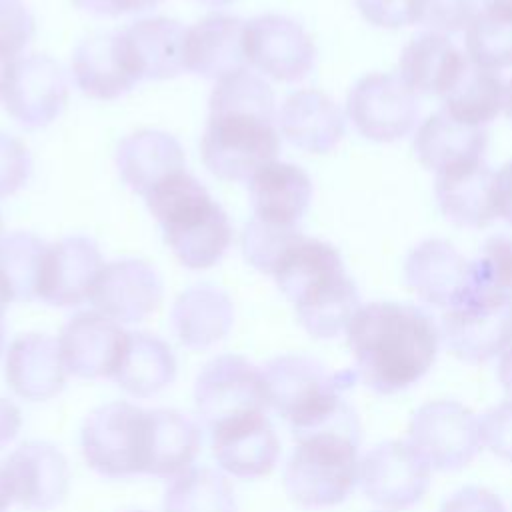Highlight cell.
Returning a JSON list of instances; mask_svg holds the SVG:
<instances>
[{
  "instance_id": "6da1fadb",
  "label": "cell",
  "mask_w": 512,
  "mask_h": 512,
  "mask_svg": "<svg viewBox=\"0 0 512 512\" xmlns=\"http://www.w3.org/2000/svg\"><path fill=\"white\" fill-rule=\"evenodd\" d=\"M360 380L378 394L416 384L436 362L440 328L434 318L404 302L362 304L346 326Z\"/></svg>"
},
{
  "instance_id": "7a4b0ae2",
  "label": "cell",
  "mask_w": 512,
  "mask_h": 512,
  "mask_svg": "<svg viewBox=\"0 0 512 512\" xmlns=\"http://www.w3.org/2000/svg\"><path fill=\"white\" fill-rule=\"evenodd\" d=\"M200 150L204 166L230 182L248 180L276 160L280 134L274 126V92L260 76L242 68L218 80Z\"/></svg>"
},
{
  "instance_id": "3957f363",
  "label": "cell",
  "mask_w": 512,
  "mask_h": 512,
  "mask_svg": "<svg viewBox=\"0 0 512 512\" xmlns=\"http://www.w3.org/2000/svg\"><path fill=\"white\" fill-rule=\"evenodd\" d=\"M272 276L280 292L292 302L302 328L314 338L338 336L362 306L340 252L302 232L280 254Z\"/></svg>"
},
{
  "instance_id": "277c9868",
  "label": "cell",
  "mask_w": 512,
  "mask_h": 512,
  "mask_svg": "<svg viewBox=\"0 0 512 512\" xmlns=\"http://www.w3.org/2000/svg\"><path fill=\"white\" fill-rule=\"evenodd\" d=\"M174 256L192 270L214 266L232 242L226 212L186 170L160 180L144 194Z\"/></svg>"
},
{
  "instance_id": "5b68a950",
  "label": "cell",
  "mask_w": 512,
  "mask_h": 512,
  "mask_svg": "<svg viewBox=\"0 0 512 512\" xmlns=\"http://www.w3.org/2000/svg\"><path fill=\"white\" fill-rule=\"evenodd\" d=\"M294 438L282 478L288 498L300 508H328L344 502L360 474L354 416Z\"/></svg>"
},
{
  "instance_id": "8992f818",
  "label": "cell",
  "mask_w": 512,
  "mask_h": 512,
  "mask_svg": "<svg viewBox=\"0 0 512 512\" xmlns=\"http://www.w3.org/2000/svg\"><path fill=\"white\" fill-rule=\"evenodd\" d=\"M260 370L268 408L290 426L294 436L352 416L344 402L348 374H336L320 360L304 354L276 356Z\"/></svg>"
},
{
  "instance_id": "52a82bcc",
  "label": "cell",
  "mask_w": 512,
  "mask_h": 512,
  "mask_svg": "<svg viewBox=\"0 0 512 512\" xmlns=\"http://www.w3.org/2000/svg\"><path fill=\"white\" fill-rule=\"evenodd\" d=\"M84 462L106 478L148 474L150 410L116 400L94 408L80 428Z\"/></svg>"
},
{
  "instance_id": "ba28073f",
  "label": "cell",
  "mask_w": 512,
  "mask_h": 512,
  "mask_svg": "<svg viewBox=\"0 0 512 512\" xmlns=\"http://www.w3.org/2000/svg\"><path fill=\"white\" fill-rule=\"evenodd\" d=\"M194 406L206 430L266 412L262 370L240 354H220L198 372Z\"/></svg>"
},
{
  "instance_id": "9c48e42d",
  "label": "cell",
  "mask_w": 512,
  "mask_h": 512,
  "mask_svg": "<svg viewBox=\"0 0 512 512\" xmlns=\"http://www.w3.org/2000/svg\"><path fill=\"white\" fill-rule=\"evenodd\" d=\"M408 442L432 470H460L482 446L480 418L462 402L430 400L412 414Z\"/></svg>"
},
{
  "instance_id": "30bf717a",
  "label": "cell",
  "mask_w": 512,
  "mask_h": 512,
  "mask_svg": "<svg viewBox=\"0 0 512 512\" xmlns=\"http://www.w3.org/2000/svg\"><path fill=\"white\" fill-rule=\"evenodd\" d=\"M346 114L366 140L388 144L418 128V96L392 72H370L348 92Z\"/></svg>"
},
{
  "instance_id": "8fae6325",
  "label": "cell",
  "mask_w": 512,
  "mask_h": 512,
  "mask_svg": "<svg viewBox=\"0 0 512 512\" xmlns=\"http://www.w3.org/2000/svg\"><path fill=\"white\" fill-rule=\"evenodd\" d=\"M440 338L446 348L468 364L500 356L512 344V300L496 294H472L444 310Z\"/></svg>"
},
{
  "instance_id": "7c38bea8",
  "label": "cell",
  "mask_w": 512,
  "mask_h": 512,
  "mask_svg": "<svg viewBox=\"0 0 512 512\" xmlns=\"http://www.w3.org/2000/svg\"><path fill=\"white\" fill-rule=\"evenodd\" d=\"M430 464L408 440H386L360 458L358 482L370 502L388 512H400L426 494Z\"/></svg>"
},
{
  "instance_id": "4fadbf2b",
  "label": "cell",
  "mask_w": 512,
  "mask_h": 512,
  "mask_svg": "<svg viewBox=\"0 0 512 512\" xmlns=\"http://www.w3.org/2000/svg\"><path fill=\"white\" fill-rule=\"evenodd\" d=\"M244 58L280 82H298L316 62V46L302 24L280 14H260L244 22Z\"/></svg>"
},
{
  "instance_id": "5bb4252c",
  "label": "cell",
  "mask_w": 512,
  "mask_h": 512,
  "mask_svg": "<svg viewBox=\"0 0 512 512\" xmlns=\"http://www.w3.org/2000/svg\"><path fill=\"white\" fill-rule=\"evenodd\" d=\"M0 98L16 122L26 128H42L64 110L68 80L60 64L50 56L14 58L6 70Z\"/></svg>"
},
{
  "instance_id": "9a60e30c",
  "label": "cell",
  "mask_w": 512,
  "mask_h": 512,
  "mask_svg": "<svg viewBox=\"0 0 512 512\" xmlns=\"http://www.w3.org/2000/svg\"><path fill=\"white\" fill-rule=\"evenodd\" d=\"M404 280L422 302L444 310L476 292L472 260L442 238H426L408 252Z\"/></svg>"
},
{
  "instance_id": "2e32d148",
  "label": "cell",
  "mask_w": 512,
  "mask_h": 512,
  "mask_svg": "<svg viewBox=\"0 0 512 512\" xmlns=\"http://www.w3.org/2000/svg\"><path fill=\"white\" fill-rule=\"evenodd\" d=\"M128 342V332L112 318L86 310L74 314L58 336V350L68 374L84 380L114 378Z\"/></svg>"
},
{
  "instance_id": "e0dca14e",
  "label": "cell",
  "mask_w": 512,
  "mask_h": 512,
  "mask_svg": "<svg viewBox=\"0 0 512 512\" xmlns=\"http://www.w3.org/2000/svg\"><path fill=\"white\" fill-rule=\"evenodd\" d=\"M102 268V254L92 238L66 236L42 254L36 298L50 306H78L90 300Z\"/></svg>"
},
{
  "instance_id": "ac0fdd59",
  "label": "cell",
  "mask_w": 512,
  "mask_h": 512,
  "mask_svg": "<svg viewBox=\"0 0 512 512\" xmlns=\"http://www.w3.org/2000/svg\"><path fill=\"white\" fill-rule=\"evenodd\" d=\"M14 502L26 510L46 512L56 508L68 494L70 470L64 454L50 442H22L6 460Z\"/></svg>"
},
{
  "instance_id": "d6986e66",
  "label": "cell",
  "mask_w": 512,
  "mask_h": 512,
  "mask_svg": "<svg viewBox=\"0 0 512 512\" xmlns=\"http://www.w3.org/2000/svg\"><path fill=\"white\" fill-rule=\"evenodd\" d=\"M90 300L96 312L118 324L142 322L158 308L162 300V282L150 264L124 258L104 264Z\"/></svg>"
},
{
  "instance_id": "ffe728a7",
  "label": "cell",
  "mask_w": 512,
  "mask_h": 512,
  "mask_svg": "<svg viewBox=\"0 0 512 512\" xmlns=\"http://www.w3.org/2000/svg\"><path fill=\"white\" fill-rule=\"evenodd\" d=\"M208 434L216 464L234 478H262L278 462L280 440L266 412L228 422Z\"/></svg>"
},
{
  "instance_id": "44dd1931",
  "label": "cell",
  "mask_w": 512,
  "mask_h": 512,
  "mask_svg": "<svg viewBox=\"0 0 512 512\" xmlns=\"http://www.w3.org/2000/svg\"><path fill=\"white\" fill-rule=\"evenodd\" d=\"M496 172L484 158L460 162L436 174L434 194L446 220L460 228H486L496 214Z\"/></svg>"
},
{
  "instance_id": "7402d4cb",
  "label": "cell",
  "mask_w": 512,
  "mask_h": 512,
  "mask_svg": "<svg viewBox=\"0 0 512 512\" xmlns=\"http://www.w3.org/2000/svg\"><path fill=\"white\" fill-rule=\"evenodd\" d=\"M4 376L22 400L44 402L58 396L68 380L58 340L38 332L20 334L8 346Z\"/></svg>"
},
{
  "instance_id": "603a6c76",
  "label": "cell",
  "mask_w": 512,
  "mask_h": 512,
  "mask_svg": "<svg viewBox=\"0 0 512 512\" xmlns=\"http://www.w3.org/2000/svg\"><path fill=\"white\" fill-rule=\"evenodd\" d=\"M186 30L164 16L142 18L120 32V44L136 80H164L184 68Z\"/></svg>"
},
{
  "instance_id": "cb8c5ba5",
  "label": "cell",
  "mask_w": 512,
  "mask_h": 512,
  "mask_svg": "<svg viewBox=\"0 0 512 512\" xmlns=\"http://www.w3.org/2000/svg\"><path fill=\"white\" fill-rule=\"evenodd\" d=\"M468 64V56L446 34L424 30L402 48L398 76L416 96L444 98Z\"/></svg>"
},
{
  "instance_id": "d4e9b609",
  "label": "cell",
  "mask_w": 512,
  "mask_h": 512,
  "mask_svg": "<svg viewBox=\"0 0 512 512\" xmlns=\"http://www.w3.org/2000/svg\"><path fill=\"white\" fill-rule=\"evenodd\" d=\"M280 132L296 148L310 154L332 152L344 136V114L324 92L304 88L292 92L280 108Z\"/></svg>"
},
{
  "instance_id": "484cf974",
  "label": "cell",
  "mask_w": 512,
  "mask_h": 512,
  "mask_svg": "<svg viewBox=\"0 0 512 512\" xmlns=\"http://www.w3.org/2000/svg\"><path fill=\"white\" fill-rule=\"evenodd\" d=\"M244 22L230 14H208L186 30L184 68L204 78H224L244 68Z\"/></svg>"
},
{
  "instance_id": "4316f807",
  "label": "cell",
  "mask_w": 512,
  "mask_h": 512,
  "mask_svg": "<svg viewBox=\"0 0 512 512\" xmlns=\"http://www.w3.org/2000/svg\"><path fill=\"white\" fill-rule=\"evenodd\" d=\"M250 200L254 218L294 228L312 200V180L296 164L270 162L250 178Z\"/></svg>"
},
{
  "instance_id": "83f0119b",
  "label": "cell",
  "mask_w": 512,
  "mask_h": 512,
  "mask_svg": "<svg viewBox=\"0 0 512 512\" xmlns=\"http://www.w3.org/2000/svg\"><path fill=\"white\" fill-rule=\"evenodd\" d=\"M72 74L80 92L96 100L120 98L138 82L124 58L120 32L84 38L74 50Z\"/></svg>"
},
{
  "instance_id": "f1b7e54d",
  "label": "cell",
  "mask_w": 512,
  "mask_h": 512,
  "mask_svg": "<svg viewBox=\"0 0 512 512\" xmlns=\"http://www.w3.org/2000/svg\"><path fill=\"white\" fill-rule=\"evenodd\" d=\"M234 322V306L228 294L212 284L184 290L172 308L176 338L192 350H204L226 338Z\"/></svg>"
},
{
  "instance_id": "f546056e",
  "label": "cell",
  "mask_w": 512,
  "mask_h": 512,
  "mask_svg": "<svg viewBox=\"0 0 512 512\" xmlns=\"http://www.w3.org/2000/svg\"><path fill=\"white\" fill-rule=\"evenodd\" d=\"M488 134L484 128L460 124L444 110L430 114L414 132L412 148L418 162L438 174L460 162L484 158Z\"/></svg>"
},
{
  "instance_id": "4dcf8cb0",
  "label": "cell",
  "mask_w": 512,
  "mask_h": 512,
  "mask_svg": "<svg viewBox=\"0 0 512 512\" xmlns=\"http://www.w3.org/2000/svg\"><path fill=\"white\" fill-rule=\"evenodd\" d=\"M184 162L178 140L158 130H140L126 136L116 152L122 180L142 196L166 176L184 170Z\"/></svg>"
},
{
  "instance_id": "1f68e13d",
  "label": "cell",
  "mask_w": 512,
  "mask_h": 512,
  "mask_svg": "<svg viewBox=\"0 0 512 512\" xmlns=\"http://www.w3.org/2000/svg\"><path fill=\"white\" fill-rule=\"evenodd\" d=\"M176 378L172 348L148 332H128L122 362L114 382L134 398H150L170 386Z\"/></svg>"
},
{
  "instance_id": "d6a6232c",
  "label": "cell",
  "mask_w": 512,
  "mask_h": 512,
  "mask_svg": "<svg viewBox=\"0 0 512 512\" xmlns=\"http://www.w3.org/2000/svg\"><path fill=\"white\" fill-rule=\"evenodd\" d=\"M202 446L200 426L186 414L172 408L150 410V460L148 474L176 478L192 468Z\"/></svg>"
},
{
  "instance_id": "836d02e7",
  "label": "cell",
  "mask_w": 512,
  "mask_h": 512,
  "mask_svg": "<svg viewBox=\"0 0 512 512\" xmlns=\"http://www.w3.org/2000/svg\"><path fill=\"white\" fill-rule=\"evenodd\" d=\"M464 46L470 64L478 68L490 72L512 68V2L482 0L464 30Z\"/></svg>"
},
{
  "instance_id": "e575fe53",
  "label": "cell",
  "mask_w": 512,
  "mask_h": 512,
  "mask_svg": "<svg viewBox=\"0 0 512 512\" xmlns=\"http://www.w3.org/2000/svg\"><path fill=\"white\" fill-rule=\"evenodd\" d=\"M506 104V82L498 72L468 64L456 86L442 98V110L472 128L490 124Z\"/></svg>"
},
{
  "instance_id": "d590c367",
  "label": "cell",
  "mask_w": 512,
  "mask_h": 512,
  "mask_svg": "<svg viewBox=\"0 0 512 512\" xmlns=\"http://www.w3.org/2000/svg\"><path fill=\"white\" fill-rule=\"evenodd\" d=\"M162 512H238V506L222 472L194 466L172 478L164 492Z\"/></svg>"
},
{
  "instance_id": "8d00e7d4",
  "label": "cell",
  "mask_w": 512,
  "mask_h": 512,
  "mask_svg": "<svg viewBox=\"0 0 512 512\" xmlns=\"http://www.w3.org/2000/svg\"><path fill=\"white\" fill-rule=\"evenodd\" d=\"M46 244L28 232L0 238V272L12 288L14 300H34L40 262Z\"/></svg>"
},
{
  "instance_id": "74e56055",
  "label": "cell",
  "mask_w": 512,
  "mask_h": 512,
  "mask_svg": "<svg viewBox=\"0 0 512 512\" xmlns=\"http://www.w3.org/2000/svg\"><path fill=\"white\" fill-rule=\"evenodd\" d=\"M476 292L474 294H496L512 300V236L496 234L490 236L480 254L472 260Z\"/></svg>"
},
{
  "instance_id": "f35d334b",
  "label": "cell",
  "mask_w": 512,
  "mask_h": 512,
  "mask_svg": "<svg viewBox=\"0 0 512 512\" xmlns=\"http://www.w3.org/2000/svg\"><path fill=\"white\" fill-rule=\"evenodd\" d=\"M296 234V228H282L252 218L242 232V252L256 270L272 274L274 264Z\"/></svg>"
},
{
  "instance_id": "ab89813d",
  "label": "cell",
  "mask_w": 512,
  "mask_h": 512,
  "mask_svg": "<svg viewBox=\"0 0 512 512\" xmlns=\"http://www.w3.org/2000/svg\"><path fill=\"white\" fill-rule=\"evenodd\" d=\"M478 8V0H422L418 24L446 36L456 34L468 28Z\"/></svg>"
},
{
  "instance_id": "60d3db41",
  "label": "cell",
  "mask_w": 512,
  "mask_h": 512,
  "mask_svg": "<svg viewBox=\"0 0 512 512\" xmlns=\"http://www.w3.org/2000/svg\"><path fill=\"white\" fill-rule=\"evenodd\" d=\"M34 16L22 0H0V56L14 60L34 34Z\"/></svg>"
},
{
  "instance_id": "b9f144b4",
  "label": "cell",
  "mask_w": 512,
  "mask_h": 512,
  "mask_svg": "<svg viewBox=\"0 0 512 512\" xmlns=\"http://www.w3.org/2000/svg\"><path fill=\"white\" fill-rule=\"evenodd\" d=\"M362 18L378 28H404L418 24L422 0H354Z\"/></svg>"
},
{
  "instance_id": "7bdbcfd3",
  "label": "cell",
  "mask_w": 512,
  "mask_h": 512,
  "mask_svg": "<svg viewBox=\"0 0 512 512\" xmlns=\"http://www.w3.org/2000/svg\"><path fill=\"white\" fill-rule=\"evenodd\" d=\"M30 170L32 160L26 146L18 138L0 132V198L22 188Z\"/></svg>"
},
{
  "instance_id": "ee69618b",
  "label": "cell",
  "mask_w": 512,
  "mask_h": 512,
  "mask_svg": "<svg viewBox=\"0 0 512 512\" xmlns=\"http://www.w3.org/2000/svg\"><path fill=\"white\" fill-rule=\"evenodd\" d=\"M482 444L498 458L512 462V398L492 406L480 416Z\"/></svg>"
},
{
  "instance_id": "f6af8a7d",
  "label": "cell",
  "mask_w": 512,
  "mask_h": 512,
  "mask_svg": "<svg viewBox=\"0 0 512 512\" xmlns=\"http://www.w3.org/2000/svg\"><path fill=\"white\" fill-rule=\"evenodd\" d=\"M440 512H506L498 494L484 486H464L452 492Z\"/></svg>"
},
{
  "instance_id": "bcb514c9",
  "label": "cell",
  "mask_w": 512,
  "mask_h": 512,
  "mask_svg": "<svg viewBox=\"0 0 512 512\" xmlns=\"http://www.w3.org/2000/svg\"><path fill=\"white\" fill-rule=\"evenodd\" d=\"M80 10L98 14V16H116V14H134L146 12L160 4L162 0H72Z\"/></svg>"
},
{
  "instance_id": "7dc6e473",
  "label": "cell",
  "mask_w": 512,
  "mask_h": 512,
  "mask_svg": "<svg viewBox=\"0 0 512 512\" xmlns=\"http://www.w3.org/2000/svg\"><path fill=\"white\" fill-rule=\"evenodd\" d=\"M496 194V214L508 226H512V162H506L494 178Z\"/></svg>"
},
{
  "instance_id": "c3c4849f",
  "label": "cell",
  "mask_w": 512,
  "mask_h": 512,
  "mask_svg": "<svg viewBox=\"0 0 512 512\" xmlns=\"http://www.w3.org/2000/svg\"><path fill=\"white\" fill-rule=\"evenodd\" d=\"M22 426V414L18 406L6 398H0V450L8 446Z\"/></svg>"
},
{
  "instance_id": "681fc988",
  "label": "cell",
  "mask_w": 512,
  "mask_h": 512,
  "mask_svg": "<svg viewBox=\"0 0 512 512\" xmlns=\"http://www.w3.org/2000/svg\"><path fill=\"white\" fill-rule=\"evenodd\" d=\"M498 382L502 384L504 392L512 398V344L500 354V362H498Z\"/></svg>"
},
{
  "instance_id": "f907efd6",
  "label": "cell",
  "mask_w": 512,
  "mask_h": 512,
  "mask_svg": "<svg viewBox=\"0 0 512 512\" xmlns=\"http://www.w3.org/2000/svg\"><path fill=\"white\" fill-rule=\"evenodd\" d=\"M12 502H14V498H12L8 474H6L4 462H0V512H4Z\"/></svg>"
},
{
  "instance_id": "816d5d0a",
  "label": "cell",
  "mask_w": 512,
  "mask_h": 512,
  "mask_svg": "<svg viewBox=\"0 0 512 512\" xmlns=\"http://www.w3.org/2000/svg\"><path fill=\"white\" fill-rule=\"evenodd\" d=\"M10 302H14V294H12L10 284L6 282V278L0 272V320H2L4 312H6V308L10 306Z\"/></svg>"
},
{
  "instance_id": "f5cc1de1",
  "label": "cell",
  "mask_w": 512,
  "mask_h": 512,
  "mask_svg": "<svg viewBox=\"0 0 512 512\" xmlns=\"http://www.w3.org/2000/svg\"><path fill=\"white\" fill-rule=\"evenodd\" d=\"M506 116L512 120V78L506 82V104H504Z\"/></svg>"
},
{
  "instance_id": "db71d44e",
  "label": "cell",
  "mask_w": 512,
  "mask_h": 512,
  "mask_svg": "<svg viewBox=\"0 0 512 512\" xmlns=\"http://www.w3.org/2000/svg\"><path fill=\"white\" fill-rule=\"evenodd\" d=\"M10 62H12V60H8V58H4V56H0V92H2V84H4V76H6V70H8V66H10Z\"/></svg>"
},
{
  "instance_id": "11a10c76",
  "label": "cell",
  "mask_w": 512,
  "mask_h": 512,
  "mask_svg": "<svg viewBox=\"0 0 512 512\" xmlns=\"http://www.w3.org/2000/svg\"><path fill=\"white\" fill-rule=\"evenodd\" d=\"M200 2H204V4H208V6H226V4H230L232 0H200Z\"/></svg>"
},
{
  "instance_id": "9f6ffc18",
  "label": "cell",
  "mask_w": 512,
  "mask_h": 512,
  "mask_svg": "<svg viewBox=\"0 0 512 512\" xmlns=\"http://www.w3.org/2000/svg\"><path fill=\"white\" fill-rule=\"evenodd\" d=\"M2 346H4V328H2V320H0V354H2Z\"/></svg>"
},
{
  "instance_id": "6f0895ef",
  "label": "cell",
  "mask_w": 512,
  "mask_h": 512,
  "mask_svg": "<svg viewBox=\"0 0 512 512\" xmlns=\"http://www.w3.org/2000/svg\"><path fill=\"white\" fill-rule=\"evenodd\" d=\"M0 238H2V216H0Z\"/></svg>"
},
{
  "instance_id": "680465c9",
  "label": "cell",
  "mask_w": 512,
  "mask_h": 512,
  "mask_svg": "<svg viewBox=\"0 0 512 512\" xmlns=\"http://www.w3.org/2000/svg\"><path fill=\"white\" fill-rule=\"evenodd\" d=\"M130 512H142V510H130Z\"/></svg>"
},
{
  "instance_id": "91938a15",
  "label": "cell",
  "mask_w": 512,
  "mask_h": 512,
  "mask_svg": "<svg viewBox=\"0 0 512 512\" xmlns=\"http://www.w3.org/2000/svg\"><path fill=\"white\" fill-rule=\"evenodd\" d=\"M508 2H512V0H508Z\"/></svg>"
}]
</instances>
